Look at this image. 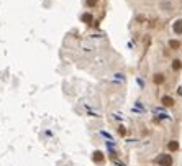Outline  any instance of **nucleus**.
<instances>
[{"instance_id":"nucleus-1","label":"nucleus","mask_w":182,"mask_h":166,"mask_svg":"<svg viewBox=\"0 0 182 166\" xmlns=\"http://www.w3.org/2000/svg\"><path fill=\"white\" fill-rule=\"evenodd\" d=\"M158 164L159 166H172V158L171 155H161V156H158Z\"/></svg>"},{"instance_id":"nucleus-2","label":"nucleus","mask_w":182,"mask_h":166,"mask_svg":"<svg viewBox=\"0 0 182 166\" xmlns=\"http://www.w3.org/2000/svg\"><path fill=\"white\" fill-rule=\"evenodd\" d=\"M104 153H102V151H95V153H94V161L95 163H104Z\"/></svg>"},{"instance_id":"nucleus-3","label":"nucleus","mask_w":182,"mask_h":166,"mask_svg":"<svg viewBox=\"0 0 182 166\" xmlns=\"http://www.w3.org/2000/svg\"><path fill=\"white\" fill-rule=\"evenodd\" d=\"M174 31H176L177 35L182 33V20H177L176 23H174Z\"/></svg>"},{"instance_id":"nucleus-4","label":"nucleus","mask_w":182,"mask_h":166,"mask_svg":"<svg viewBox=\"0 0 182 166\" xmlns=\"http://www.w3.org/2000/svg\"><path fill=\"white\" fill-rule=\"evenodd\" d=\"M163 104H164L166 107H172V105H174V100H172L171 97L164 96V97H163Z\"/></svg>"},{"instance_id":"nucleus-5","label":"nucleus","mask_w":182,"mask_h":166,"mask_svg":"<svg viewBox=\"0 0 182 166\" xmlns=\"http://www.w3.org/2000/svg\"><path fill=\"white\" fill-rule=\"evenodd\" d=\"M92 15H90V13H84V15H82V21H84V23H87V25H90L92 23Z\"/></svg>"},{"instance_id":"nucleus-6","label":"nucleus","mask_w":182,"mask_h":166,"mask_svg":"<svg viewBox=\"0 0 182 166\" xmlns=\"http://www.w3.org/2000/svg\"><path fill=\"white\" fill-rule=\"evenodd\" d=\"M167 148H169L171 151H177V150H179V143H177V141H169Z\"/></svg>"},{"instance_id":"nucleus-7","label":"nucleus","mask_w":182,"mask_h":166,"mask_svg":"<svg viewBox=\"0 0 182 166\" xmlns=\"http://www.w3.org/2000/svg\"><path fill=\"white\" fill-rule=\"evenodd\" d=\"M169 46H171L172 49H177V48L180 46V43H179L177 40H171V41H169Z\"/></svg>"},{"instance_id":"nucleus-8","label":"nucleus","mask_w":182,"mask_h":166,"mask_svg":"<svg viewBox=\"0 0 182 166\" xmlns=\"http://www.w3.org/2000/svg\"><path fill=\"white\" fill-rule=\"evenodd\" d=\"M182 68V63L179 61V59H174V63H172V69H176V71H179Z\"/></svg>"},{"instance_id":"nucleus-9","label":"nucleus","mask_w":182,"mask_h":166,"mask_svg":"<svg viewBox=\"0 0 182 166\" xmlns=\"http://www.w3.org/2000/svg\"><path fill=\"white\" fill-rule=\"evenodd\" d=\"M154 82H156V84L164 82V76H163V74H156V76H154Z\"/></svg>"},{"instance_id":"nucleus-10","label":"nucleus","mask_w":182,"mask_h":166,"mask_svg":"<svg viewBox=\"0 0 182 166\" xmlns=\"http://www.w3.org/2000/svg\"><path fill=\"white\" fill-rule=\"evenodd\" d=\"M97 2H99V0H87V5H89V7H95Z\"/></svg>"},{"instance_id":"nucleus-11","label":"nucleus","mask_w":182,"mask_h":166,"mask_svg":"<svg viewBox=\"0 0 182 166\" xmlns=\"http://www.w3.org/2000/svg\"><path fill=\"white\" fill-rule=\"evenodd\" d=\"M179 94H180V96H182V87H180V89H179Z\"/></svg>"}]
</instances>
